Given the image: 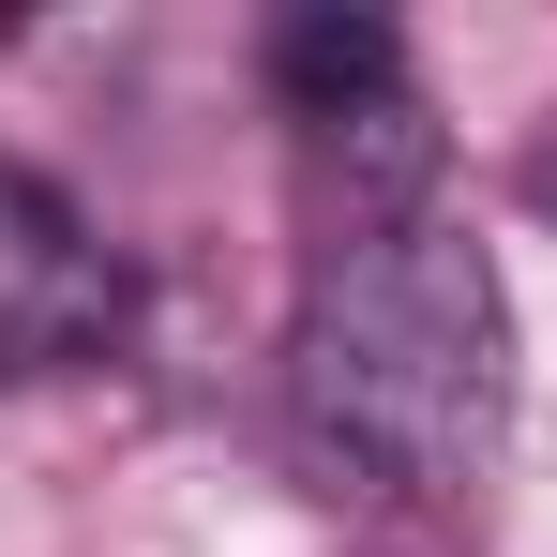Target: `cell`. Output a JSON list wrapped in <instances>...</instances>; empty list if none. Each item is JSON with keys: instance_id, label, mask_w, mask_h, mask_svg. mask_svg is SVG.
<instances>
[{"instance_id": "3957f363", "label": "cell", "mask_w": 557, "mask_h": 557, "mask_svg": "<svg viewBox=\"0 0 557 557\" xmlns=\"http://www.w3.org/2000/svg\"><path fill=\"white\" fill-rule=\"evenodd\" d=\"M272 91L301 136H362V121H392V106H422L407 91V46L376 30V15H286L272 30Z\"/></svg>"}, {"instance_id": "6da1fadb", "label": "cell", "mask_w": 557, "mask_h": 557, "mask_svg": "<svg viewBox=\"0 0 557 557\" xmlns=\"http://www.w3.org/2000/svg\"><path fill=\"white\" fill-rule=\"evenodd\" d=\"M286 407L376 497L482 482L497 422H512V301H497V257L437 196L422 211H362V226H317L301 317H286Z\"/></svg>"}, {"instance_id": "7a4b0ae2", "label": "cell", "mask_w": 557, "mask_h": 557, "mask_svg": "<svg viewBox=\"0 0 557 557\" xmlns=\"http://www.w3.org/2000/svg\"><path fill=\"white\" fill-rule=\"evenodd\" d=\"M121 317H136V286H121V257L91 242V211L46 182V166L0 151V392L106 362Z\"/></svg>"}, {"instance_id": "277c9868", "label": "cell", "mask_w": 557, "mask_h": 557, "mask_svg": "<svg viewBox=\"0 0 557 557\" xmlns=\"http://www.w3.org/2000/svg\"><path fill=\"white\" fill-rule=\"evenodd\" d=\"M528 196H543V211H557V136H543V151H528Z\"/></svg>"}]
</instances>
